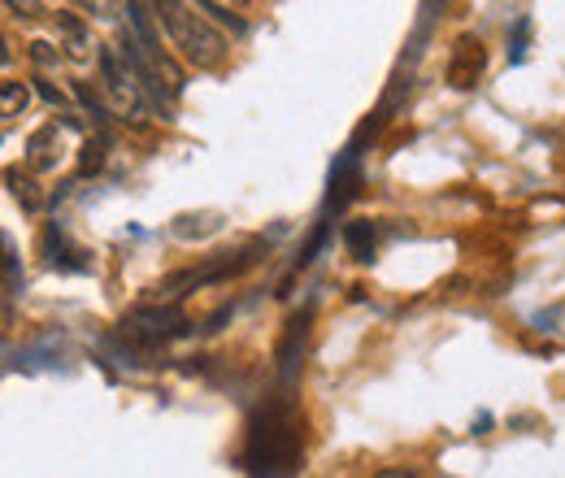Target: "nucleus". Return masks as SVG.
I'll use <instances>...</instances> for the list:
<instances>
[{
	"instance_id": "nucleus-1",
	"label": "nucleus",
	"mask_w": 565,
	"mask_h": 478,
	"mask_svg": "<svg viewBox=\"0 0 565 478\" xmlns=\"http://www.w3.org/2000/svg\"><path fill=\"white\" fill-rule=\"evenodd\" d=\"M152 13L166 31V40L183 53V62L196 70H217L226 62V40L205 13H196L188 0H152Z\"/></svg>"
},
{
	"instance_id": "nucleus-2",
	"label": "nucleus",
	"mask_w": 565,
	"mask_h": 478,
	"mask_svg": "<svg viewBox=\"0 0 565 478\" xmlns=\"http://www.w3.org/2000/svg\"><path fill=\"white\" fill-rule=\"evenodd\" d=\"M300 466V435L291 431L287 413L270 410L266 422L253 426L248 435V453H244V470H266V475H287Z\"/></svg>"
},
{
	"instance_id": "nucleus-3",
	"label": "nucleus",
	"mask_w": 565,
	"mask_h": 478,
	"mask_svg": "<svg viewBox=\"0 0 565 478\" xmlns=\"http://www.w3.org/2000/svg\"><path fill=\"white\" fill-rule=\"evenodd\" d=\"M100 78H105V92L114 96V105H118V109H127V114H131V123H140L143 87H140V78H136L131 57L122 53V44H118V49H100Z\"/></svg>"
},
{
	"instance_id": "nucleus-4",
	"label": "nucleus",
	"mask_w": 565,
	"mask_h": 478,
	"mask_svg": "<svg viewBox=\"0 0 565 478\" xmlns=\"http://www.w3.org/2000/svg\"><path fill=\"white\" fill-rule=\"evenodd\" d=\"M179 327H183L179 309H136V314L122 322V331L143 343L170 340V336H179Z\"/></svg>"
},
{
	"instance_id": "nucleus-5",
	"label": "nucleus",
	"mask_w": 565,
	"mask_h": 478,
	"mask_svg": "<svg viewBox=\"0 0 565 478\" xmlns=\"http://www.w3.org/2000/svg\"><path fill=\"white\" fill-rule=\"evenodd\" d=\"M26 161H31V170H40V174H49V170L62 166V131H57V123L40 127L35 136L26 139Z\"/></svg>"
},
{
	"instance_id": "nucleus-6",
	"label": "nucleus",
	"mask_w": 565,
	"mask_h": 478,
	"mask_svg": "<svg viewBox=\"0 0 565 478\" xmlns=\"http://www.w3.org/2000/svg\"><path fill=\"white\" fill-rule=\"evenodd\" d=\"M479 70H483V44L470 40V35L457 40V57H452V66H448V83H452V87H475Z\"/></svg>"
},
{
	"instance_id": "nucleus-7",
	"label": "nucleus",
	"mask_w": 565,
	"mask_h": 478,
	"mask_svg": "<svg viewBox=\"0 0 565 478\" xmlns=\"http://www.w3.org/2000/svg\"><path fill=\"white\" fill-rule=\"evenodd\" d=\"M57 35H62V44H66V57H71V62H87V57H92V31H87V22H83V18H74V13H57Z\"/></svg>"
},
{
	"instance_id": "nucleus-8",
	"label": "nucleus",
	"mask_w": 565,
	"mask_h": 478,
	"mask_svg": "<svg viewBox=\"0 0 565 478\" xmlns=\"http://www.w3.org/2000/svg\"><path fill=\"white\" fill-rule=\"evenodd\" d=\"M344 244H349V253H353L356 262H370L374 257V231H370V222H353L344 231Z\"/></svg>"
},
{
	"instance_id": "nucleus-9",
	"label": "nucleus",
	"mask_w": 565,
	"mask_h": 478,
	"mask_svg": "<svg viewBox=\"0 0 565 478\" xmlns=\"http://www.w3.org/2000/svg\"><path fill=\"white\" fill-rule=\"evenodd\" d=\"M26 100H31V96H26L22 83H4V87H0V114H4V123H13V118L26 109Z\"/></svg>"
},
{
	"instance_id": "nucleus-10",
	"label": "nucleus",
	"mask_w": 565,
	"mask_h": 478,
	"mask_svg": "<svg viewBox=\"0 0 565 478\" xmlns=\"http://www.w3.org/2000/svg\"><path fill=\"white\" fill-rule=\"evenodd\" d=\"M9 188H13V196L22 201V209H40V192H35V183H31V179H22L18 170H9Z\"/></svg>"
},
{
	"instance_id": "nucleus-11",
	"label": "nucleus",
	"mask_w": 565,
	"mask_h": 478,
	"mask_svg": "<svg viewBox=\"0 0 565 478\" xmlns=\"http://www.w3.org/2000/svg\"><path fill=\"white\" fill-rule=\"evenodd\" d=\"M92 18H100V22H109V18H118V0H78Z\"/></svg>"
},
{
	"instance_id": "nucleus-12",
	"label": "nucleus",
	"mask_w": 565,
	"mask_h": 478,
	"mask_svg": "<svg viewBox=\"0 0 565 478\" xmlns=\"http://www.w3.org/2000/svg\"><path fill=\"white\" fill-rule=\"evenodd\" d=\"M4 9L13 18H40V0H4Z\"/></svg>"
},
{
	"instance_id": "nucleus-13",
	"label": "nucleus",
	"mask_w": 565,
	"mask_h": 478,
	"mask_svg": "<svg viewBox=\"0 0 565 478\" xmlns=\"http://www.w3.org/2000/svg\"><path fill=\"white\" fill-rule=\"evenodd\" d=\"M31 57H35L40 66H57V53H53V44H44V40H40V44H31Z\"/></svg>"
},
{
	"instance_id": "nucleus-14",
	"label": "nucleus",
	"mask_w": 565,
	"mask_h": 478,
	"mask_svg": "<svg viewBox=\"0 0 565 478\" xmlns=\"http://www.w3.org/2000/svg\"><path fill=\"white\" fill-rule=\"evenodd\" d=\"M83 152H87V157H83V170H96V166L105 161V157H100V152H105V144H87Z\"/></svg>"
},
{
	"instance_id": "nucleus-15",
	"label": "nucleus",
	"mask_w": 565,
	"mask_h": 478,
	"mask_svg": "<svg viewBox=\"0 0 565 478\" xmlns=\"http://www.w3.org/2000/svg\"><path fill=\"white\" fill-rule=\"evenodd\" d=\"M40 96H44V100H53V105H62V92H57V87H49V83H40Z\"/></svg>"
},
{
	"instance_id": "nucleus-16",
	"label": "nucleus",
	"mask_w": 565,
	"mask_h": 478,
	"mask_svg": "<svg viewBox=\"0 0 565 478\" xmlns=\"http://www.w3.org/2000/svg\"><path fill=\"white\" fill-rule=\"evenodd\" d=\"M222 4H248V0H222Z\"/></svg>"
}]
</instances>
